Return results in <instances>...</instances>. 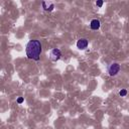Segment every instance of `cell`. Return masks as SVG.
<instances>
[{
	"instance_id": "1",
	"label": "cell",
	"mask_w": 129,
	"mask_h": 129,
	"mask_svg": "<svg viewBox=\"0 0 129 129\" xmlns=\"http://www.w3.org/2000/svg\"><path fill=\"white\" fill-rule=\"evenodd\" d=\"M41 43L39 40L36 39H32L29 40L26 44V55L28 58L34 59V60H38L40 57V53H41Z\"/></svg>"
},
{
	"instance_id": "2",
	"label": "cell",
	"mask_w": 129,
	"mask_h": 129,
	"mask_svg": "<svg viewBox=\"0 0 129 129\" xmlns=\"http://www.w3.org/2000/svg\"><path fill=\"white\" fill-rule=\"evenodd\" d=\"M120 71V64L118 62H113L108 68V73L110 76H116Z\"/></svg>"
},
{
	"instance_id": "3",
	"label": "cell",
	"mask_w": 129,
	"mask_h": 129,
	"mask_svg": "<svg viewBox=\"0 0 129 129\" xmlns=\"http://www.w3.org/2000/svg\"><path fill=\"white\" fill-rule=\"evenodd\" d=\"M61 56V51L58 48H53L50 51V59L53 61H56L57 59H59V57Z\"/></svg>"
},
{
	"instance_id": "4",
	"label": "cell",
	"mask_w": 129,
	"mask_h": 129,
	"mask_svg": "<svg viewBox=\"0 0 129 129\" xmlns=\"http://www.w3.org/2000/svg\"><path fill=\"white\" fill-rule=\"evenodd\" d=\"M88 44H89V41L86 38H80L77 41V47L80 49H86L88 47Z\"/></svg>"
},
{
	"instance_id": "5",
	"label": "cell",
	"mask_w": 129,
	"mask_h": 129,
	"mask_svg": "<svg viewBox=\"0 0 129 129\" xmlns=\"http://www.w3.org/2000/svg\"><path fill=\"white\" fill-rule=\"evenodd\" d=\"M90 26H91V28H92L93 30H97V29H99L100 26H101L100 20H98V19H93V20L91 21V23H90Z\"/></svg>"
},
{
	"instance_id": "6",
	"label": "cell",
	"mask_w": 129,
	"mask_h": 129,
	"mask_svg": "<svg viewBox=\"0 0 129 129\" xmlns=\"http://www.w3.org/2000/svg\"><path fill=\"white\" fill-rule=\"evenodd\" d=\"M42 7H43V9H44L45 11H52L53 8H54V5H53L52 3H50V4L47 5L46 2H42Z\"/></svg>"
},
{
	"instance_id": "7",
	"label": "cell",
	"mask_w": 129,
	"mask_h": 129,
	"mask_svg": "<svg viewBox=\"0 0 129 129\" xmlns=\"http://www.w3.org/2000/svg\"><path fill=\"white\" fill-rule=\"evenodd\" d=\"M119 95H120L121 97H125V96L127 95V91H126L125 89H123V90H121V91L119 92Z\"/></svg>"
},
{
	"instance_id": "8",
	"label": "cell",
	"mask_w": 129,
	"mask_h": 129,
	"mask_svg": "<svg viewBox=\"0 0 129 129\" xmlns=\"http://www.w3.org/2000/svg\"><path fill=\"white\" fill-rule=\"evenodd\" d=\"M96 5H97L98 7H102V5H103V1H97V2H96Z\"/></svg>"
},
{
	"instance_id": "9",
	"label": "cell",
	"mask_w": 129,
	"mask_h": 129,
	"mask_svg": "<svg viewBox=\"0 0 129 129\" xmlns=\"http://www.w3.org/2000/svg\"><path fill=\"white\" fill-rule=\"evenodd\" d=\"M23 101H24V99H23L22 97H20V98H18V99H17V103H18V104H21Z\"/></svg>"
}]
</instances>
